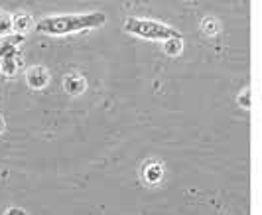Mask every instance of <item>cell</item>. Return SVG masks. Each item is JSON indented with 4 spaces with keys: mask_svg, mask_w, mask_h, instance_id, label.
Masks as SVG:
<instances>
[{
    "mask_svg": "<svg viewBox=\"0 0 262 215\" xmlns=\"http://www.w3.org/2000/svg\"><path fill=\"white\" fill-rule=\"evenodd\" d=\"M18 50H14L12 54L4 55L0 61H2V66H0V73H2V77H6V79H10L16 75V71H18Z\"/></svg>",
    "mask_w": 262,
    "mask_h": 215,
    "instance_id": "6",
    "label": "cell"
},
{
    "mask_svg": "<svg viewBox=\"0 0 262 215\" xmlns=\"http://www.w3.org/2000/svg\"><path fill=\"white\" fill-rule=\"evenodd\" d=\"M4 131V121H2V117H0V133Z\"/></svg>",
    "mask_w": 262,
    "mask_h": 215,
    "instance_id": "13",
    "label": "cell"
},
{
    "mask_svg": "<svg viewBox=\"0 0 262 215\" xmlns=\"http://www.w3.org/2000/svg\"><path fill=\"white\" fill-rule=\"evenodd\" d=\"M182 50H184V41L182 38H170V40L164 41V52L168 55H180L182 54Z\"/></svg>",
    "mask_w": 262,
    "mask_h": 215,
    "instance_id": "8",
    "label": "cell"
},
{
    "mask_svg": "<svg viewBox=\"0 0 262 215\" xmlns=\"http://www.w3.org/2000/svg\"><path fill=\"white\" fill-rule=\"evenodd\" d=\"M106 22L105 12H87V14H63V16H48L36 24L38 34L46 36H67L75 32L95 30Z\"/></svg>",
    "mask_w": 262,
    "mask_h": 215,
    "instance_id": "1",
    "label": "cell"
},
{
    "mask_svg": "<svg viewBox=\"0 0 262 215\" xmlns=\"http://www.w3.org/2000/svg\"><path fill=\"white\" fill-rule=\"evenodd\" d=\"M4 215H28V213L22 209V207H10Z\"/></svg>",
    "mask_w": 262,
    "mask_h": 215,
    "instance_id": "12",
    "label": "cell"
},
{
    "mask_svg": "<svg viewBox=\"0 0 262 215\" xmlns=\"http://www.w3.org/2000/svg\"><path fill=\"white\" fill-rule=\"evenodd\" d=\"M124 30L132 36H138L142 40L152 41H166L170 38H182V34L176 28L156 22V20H144V18H126L124 20Z\"/></svg>",
    "mask_w": 262,
    "mask_h": 215,
    "instance_id": "2",
    "label": "cell"
},
{
    "mask_svg": "<svg viewBox=\"0 0 262 215\" xmlns=\"http://www.w3.org/2000/svg\"><path fill=\"white\" fill-rule=\"evenodd\" d=\"M14 32V16L0 12V36H8Z\"/></svg>",
    "mask_w": 262,
    "mask_h": 215,
    "instance_id": "9",
    "label": "cell"
},
{
    "mask_svg": "<svg viewBox=\"0 0 262 215\" xmlns=\"http://www.w3.org/2000/svg\"><path fill=\"white\" fill-rule=\"evenodd\" d=\"M238 105L245 109H250V89H245L243 95L238 97Z\"/></svg>",
    "mask_w": 262,
    "mask_h": 215,
    "instance_id": "11",
    "label": "cell"
},
{
    "mask_svg": "<svg viewBox=\"0 0 262 215\" xmlns=\"http://www.w3.org/2000/svg\"><path fill=\"white\" fill-rule=\"evenodd\" d=\"M63 87H66V91L71 97H77V95L85 93V89H87V83L85 79L77 75V73H71V75H67L66 81H63Z\"/></svg>",
    "mask_w": 262,
    "mask_h": 215,
    "instance_id": "5",
    "label": "cell"
},
{
    "mask_svg": "<svg viewBox=\"0 0 262 215\" xmlns=\"http://www.w3.org/2000/svg\"><path fill=\"white\" fill-rule=\"evenodd\" d=\"M24 40H26V36L24 34H18V32L8 34V36H0V59L4 55L12 54L14 50H18V46L24 44Z\"/></svg>",
    "mask_w": 262,
    "mask_h": 215,
    "instance_id": "3",
    "label": "cell"
},
{
    "mask_svg": "<svg viewBox=\"0 0 262 215\" xmlns=\"http://www.w3.org/2000/svg\"><path fill=\"white\" fill-rule=\"evenodd\" d=\"M32 26V20L26 14H20V16H14V32L18 34H26L28 30Z\"/></svg>",
    "mask_w": 262,
    "mask_h": 215,
    "instance_id": "10",
    "label": "cell"
},
{
    "mask_svg": "<svg viewBox=\"0 0 262 215\" xmlns=\"http://www.w3.org/2000/svg\"><path fill=\"white\" fill-rule=\"evenodd\" d=\"M162 178H164V168H162V164L160 162H148L144 166V180L148 184H158V182H162Z\"/></svg>",
    "mask_w": 262,
    "mask_h": 215,
    "instance_id": "7",
    "label": "cell"
},
{
    "mask_svg": "<svg viewBox=\"0 0 262 215\" xmlns=\"http://www.w3.org/2000/svg\"><path fill=\"white\" fill-rule=\"evenodd\" d=\"M26 79L30 87H34V89H43V87L48 85V81H50V73L43 68L36 66V68H32L26 73Z\"/></svg>",
    "mask_w": 262,
    "mask_h": 215,
    "instance_id": "4",
    "label": "cell"
}]
</instances>
